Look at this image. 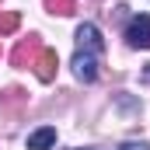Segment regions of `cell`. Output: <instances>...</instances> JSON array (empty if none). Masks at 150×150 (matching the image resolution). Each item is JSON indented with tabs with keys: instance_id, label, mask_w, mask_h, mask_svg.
Here are the masks:
<instances>
[{
	"instance_id": "2",
	"label": "cell",
	"mask_w": 150,
	"mask_h": 150,
	"mask_svg": "<svg viewBox=\"0 0 150 150\" xmlns=\"http://www.w3.org/2000/svg\"><path fill=\"white\" fill-rule=\"evenodd\" d=\"M126 42L133 49H150V14H136L126 25Z\"/></svg>"
},
{
	"instance_id": "6",
	"label": "cell",
	"mask_w": 150,
	"mask_h": 150,
	"mask_svg": "<svg viewBox=\"0 0 150 150\" xmlns=\"http://www.w3.org/2000/svg\"><path fill=\"white\" fill-rule=\"evenodd\" d=\"M45 7H49L52 14H70V11H74V0H45Z\"/></svg>"
},
{
	"instance_id": "3",
	"label": "cell",
	"mask_w": 150,
	"mask_h": 150,
	"mask_svg": "<svg viewBox=\"0 0 150 150\" xmlns=\"http://www.w3.org/2000/svg\"><path fill=\"white\" fill-rule=\"evenodd\" d=\"M52 74H56V52H52V49H42V52H38V59H35V77L49 84Z\"/></svg>"
},
{
	"instance_id": "7",
	"label": "cell",
	"mask_w": 150,
	"mask_h": 150,
	"mask_svg": "<svg viewBox=\"0 0 150 150\" xmlns=\"http://www.w3.org/2000/svg\"><path fill=\"white\" fill-rule=\"evenodd\" d=\"M119 150H150V147H147V143H122Z\"/></svg>"
},
{
	"instance_id": "5",
	"label": "cell",
	"mask_w": 150,
	"mask_h": 150,
	"mask_svg": "<svg viewBox=\"0 0 150 150\" xmlns=\"http://www.w3.org/2000/svg\"><path fill=\"white\" fill-rule=\"evenodd\" d=\"M18 25H21V18H18L14 11H11V14H0V35H11Z\"/></svg>"
},
{
	"instance_id": "8",
	"label": "cell",
	"mask_w": 150,
	"mask_h": 150,
	"mask_svg": "<svg viewBox=\"0 0 150 150\" xmlns=\"http://www.w3.org/2000/svg\"><path fill=\"white\" fill-rule=\"evenodd\" d=\"M143 80H150V63H147V70H143Z\"/></svg>"
},
{
	"instance_id": "4",
	"label": "cell",
	"mask_w": 150,
	"mask_h": 150,
	"mask_svg": "<svg viewBox=\"0 0 150 150\" xmlns=\"http://www.w3.org/2000/svg\"><path fill=\"white\" fill-rule=\"evenodd\" d=\"M52 143H56V129H52V126H42V129H35V133L28 136L25 147L28 150H49Z\"/></svg>"
},
{
	"instance_id": "1",
	"label": "cell",
	"mask_w": 150,
	"mask_h": 150,
	"mask_svg": "<svg viewBox=\"0 0 150 150\" xmlns=\"http://www.w3.org/2000/svg\"><path fill=\"white\" fill-rule=\"evenodd\" d=\"M101 52H105V38L98 32V25L84 21L77 28V52H74V77L91 84L98 80V63H101Z\"/></svg>"
}]
</instances>
